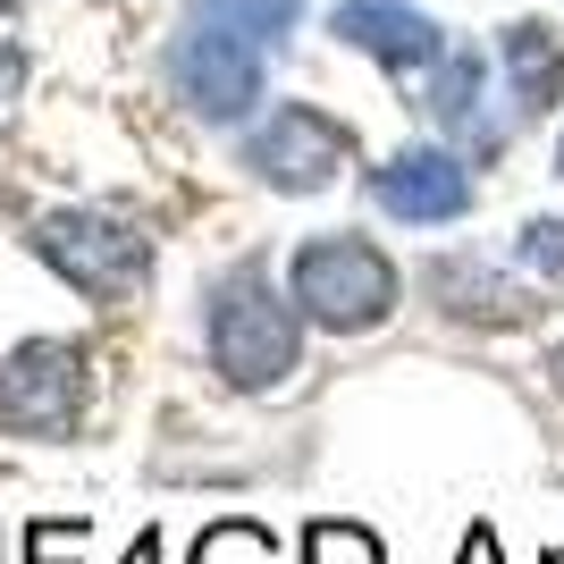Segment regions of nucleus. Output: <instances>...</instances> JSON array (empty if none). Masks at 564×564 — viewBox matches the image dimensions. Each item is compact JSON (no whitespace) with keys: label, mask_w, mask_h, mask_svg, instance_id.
<instances>
[{"label":"nucleus","mask_w":564,"mask_h":564,"mask_svg":"<svg viewBox=\"0 0 564 564\" xmlns=\"http://www.w3.org/2000/svg\"><path fill=\"white\" fill-rule=\"evenodd\" d=\"M497 68H506V85H514L522 118H556V101H564V34L547 18H514L506 25V34H497Z\"/></svg>","instance_id":"1a4fd4ad"},{"label":"nucleus","mask_w":564,"mask_h":564,"mask_svg":"<svg viewBox=\"0 0 564 564\" xmlns=\"http://www.w3.org/2000/svg\"><path fill=\"white\" fill-rule=\"evenodd\" d=\"M194 564H279V540L261 522H212L194 540Z\"/></svg>","instance_id":"9b49d317"},{"label":"nucleus","mask_w":564,"mask_h":564,"mask_svg":"<svg viewBox=\"0 0 564 564\" xmlns=\"http://www.w3.org/2000/svg\"><path fill=\"white\" fill-rule=\"evenodd\" d=\"M25 76V59H18V43H0V85H18Z\"/></svg>","instance_id":"dca6fc26"},{"label":"nucleus","mask_w":564,"mask_h":564,"mask_svg":"<svg viewBox=\"0 0 564 564\" xmlns=\"http://www.w3.org/2000/svg\"><path fill=\"white\" fill-rule=\"evenodd\" d=\"M547 564H564V547H547Z\"/></svg>","instance_id":"a211bd4d"},{"label":"nucleus","mask_w":564,"mask_h":564,"mask_svg":"<svg viewBox=\"0 0 564 564\" xmlns=\"http://www.w3.org/2000/svg\"><path fill=\"white\" fill-rule=\"evenodd\" d=\"M304 354V329H295V304L261 270H236V279L212 286V362L228 388H279Z\"/></svg>","instance_id":"f03ea898"},{"label":"nucleus","mask_w":564,"mask_h":564,"mask_svg":"<svg viewBox=\"0 0 564 564\" xmlns=\"http://www.w3.org/2000/svg\"><path fill=\"white\" fill-rule=\"evenodd\" d=\"M329 34L346 51H371L388 76H404V85H422L438 59H447V25L438 18H422L413 0H337L329 9Z\"/></svg>","instance_id":"0eeeda50"},{"label":"nucleus","mask_w":564,"mask_h":564,"mask_svg":"<svg viewBox=\"0 0 564 564\" xmlns=\"http://www.w3.org/2000/svg\"><path fill=\"white\" fill-rule=\"evenodd\" d=\"M464 564H497V531H471V540H464Z\"/></svg>","instance_id":"2eb2a0df"},{"label":"nucleus","mask_w":564,"mask_h":564,"mask_svg":"<svg viewBox=\"0 0 564 564\" xmlns=\"http://www.w3.org/2000/svg\"><path fill=\"white\" fill-rule=\"evenodd\" d=\"M169 94L186 101L194 118H212V127H236V118H253L261 94H270V43L236 34L212 9H186L177 43H169Z\"/></svg>","instance_id":"f257e3e1"},{"label":"nucleus","mask_w":564,"mask_h":564,"mask_svg":"<svg viewBox=\"0 0 564 564\" xmlns=\"http://www.w3.org/2000/svg\"><path fill=\"white\" fill-rule=\"evenodd\" d=\"M304 564H388V556H379V540L362 531V522H312L304 531Z\"/></svg>","instance_id":"f8f14e48"},{"label":"nucleus","mask_w":564,"mask_h":564,"mask_svg":"<svg viewBox=\"0 0 564 564\" xmlns=\"http://www.w3.org/2000/svg\"><path fill=\"white\" fill-rule=\"evenodd\" d=\"M286 295H295V312H312L321 329L354 337V329H379V321L397 312V270H388V253L362 245V236H312V245H295V261H286Z\"/></svg>","instance_id":"7ed1b4c3"},{"label":"nucleus","mask_w":564,"mask_h":564,"mask_svg":"<svg viewBox=\"0 0 564 564\" xmlns=\"http://www.w3.org/2000/svg\"><path fill=\"white\" fill-rule=\"evenodd\" d=\"M371 203L404 228H447V219L471 212V169L438 143H404L397 161L371 169Z\"/></svg>","instance_id":"6e6552de"},{"label":"nucleus","mask_w":564,"mask_h":564,"mask_svg":"<svg viewBox=\"0 0 564 564\" xmlns=\"http://www.w3.org/2000/svg\"><path fill=\"white\" fill-rule=\"evenodd\" d=\"M194 9H212V18H228L236 34H253V43H270V51L286 43V25L304 18V0H194Z\"/></svg>","instance_id":"9d476101"},{"label":"nucleus","mask_w":564,"mask_h":564,"mask_svg":"<svg viewBox=\"0 0 564 564\" xmlns=\"http://www.w3.org/2000/svg\"><path fill=\"white\" fill-rule=\"evenodd\" d=\"M127 564H161V540H152V531H143V540L127 547Z\"/></svg>","instance_id":"f3484780"},{"label":"nucleus","mask_w":564,"mask_h":564,"mask_svg":"<svg viewBox=\"0 0 564 564\" xmlns=\"http://www.w3.org/2000/svg\"><path fill=\"white\" fill-rule=\"evenodd\" d=\"M85 404V354L59 346V337H34L0 362V430H25V438H59Z\"/></svg>","instance_id":"423d86ee"},{"label":"nucleus","mask_w":564,"mask_h":564,"mask_svg":"<svg viewBox=\"0 0 564 564\" xmlns=\"http://www.w3.org/2000/svg\"><path fill=\"white\" fill-rule=\"evenodd\" d=\"M34 253L68 286H85L94 304H118V295H135V286L152 279V245H143L135 228L101 219V212H43L34 219Z\"/></svg>","instance_id":"20e7f679"},{"label":"nucleus","mask_w":564,"mask_h":564,"mask_svg":"<svg viewBox=\"0 0 564 564\" xmlns=\"http://www.w3.org/2000/svg\"><path fill=\"white\" fill-rule=\"evenodd\" d=\"M0 9H9V0H0Z\"/></svg>","instance_id":"6ab92c4d"},{"label":"nucleus","mask_w":564,"mask_h":564,"mask_svg":"<svg viewBox=\"0 0 564 564\" xmlns=\"http://www.w3.org/2000/svg\"><path fill=\"white\" fill-rule=\"evenodd\" d=\"M522 261H531L540 279H564V219H540V228H531V245H522Z\"/></svg>","instance_id":"4468645a"},{"label":"nucleus","mask_w":564,"mask_h":564,"mask_svg":"<svg viewBox=\"0 0 564 564\" xmlns=\"http://www.w3.org/2000/svg\"><path fill=\"white\" fill-rule=\"evenodd\" d=\"M85 547V522H34L25 531V564H76Z\"/></svg>","instance_id":"ddd939ff"},{"label":"nucleus","mask_w":564,"mask_h":564,"mask_svg":"<svg viewBox=\"0 0 564 564\" xmlns=\"http://www.w3.org/2000/svg\"><path fill=\"white\" fill-rule=\"evenodd\" d=\"M346 161H354V127L329 118V110H312V101H279L245 135V169L279 194H321Z\"/></svg>","instance_id":"39448f33"}]
</instances>
